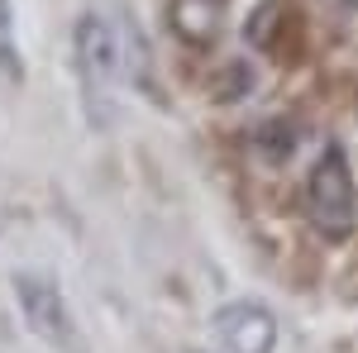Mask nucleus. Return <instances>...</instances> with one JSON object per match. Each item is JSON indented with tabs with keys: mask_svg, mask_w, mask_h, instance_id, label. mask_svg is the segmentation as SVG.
<instances>
[{
	"mask_svg": "<svg viewBox=\"0 0 358 353\" xmlns=\"http://www.w3.org/2000/svg\"><path fill=\"white\" fill-rule=\"evenodd\" d=\"M0 62H5L10 77L24 72V62L15 57V10H10V0H0Z\"/></svg>",
	"mask_w": 358,
	"mask_h": 353,
	"instance_id": "423d86ee",
	"label": "nucleus"
},
{
	"mask_svg": "<svg viewBox=\"0 0 358 353\" xmlns=\"http://www.w3.org/2000/svg\"><path fill=\"white\" fill-rule=\"evenodd\" d=\"M15 296H20V310H24L29 329L43 344H72V320H67V305H62L57 287L38 282V277H15Z\"/></svg>",
	"mask_w": 358,
	"mask_h": 353,
	"instance_id": "20e7f679",
	"label": "nucleus"
},
{
	"mask_svg": "<svg viewBox=\"0 0 358 353\" xmlns=\"http://www.w3.org/2000/svg\"><path fill=\"white\" fill-rule=\"evenodd\" d=\"M215 339L224 353H273L277 349V320L258 301H234L215 315Z\"/></svg>",
	"mask_w": 358,
	"mask_h": 353,
	"instance_id": "7ed1b4c3",
	"label": "nucleus"
},
{
	"mask_svg": "<svg viewBox=\"0 0 358 353\" xmlns=\"http://www.w3.org/2000/svg\"><path fill=\"white\" fill-rule=\"evenodd\" d=\"M72 57H77V77H82V96L91 110V124H110L115 110V82L124 72V43L106 15H82L77 34H72Z\"/></svg>",
	"mask_w": 358,
	"mask_h": 353,
	"instance_id": "f03ea898",
	"label": "nucleus"
},
{
	"mask_svg": "<svg viewBox=\"0 0 358 353\" xmlns=\"http://www.w3.org/2000/svg\"><path fill=\"white\" fill-rule=\"evenodd\" d=\"M167 20H172V34H182L187 43H210L215 38V10H210V0H172Z\"/></svg>",
	"mask_w": 358,
	"mask_h": 353,
	"instance_id": "39448f33",
	"label": "nucleus"
},
{
	"mask_svg": "<svg viewBox=\"0 0 358 353\" xmlns=\"http://www.w3.org/2000/svg\"><path fill=\"white\" fill-rule=\"evenodd\" d=\"M301 210L310 219V229L325 239V244H344L358 224V187H354V167H349V153L330 143L310 172H306L301 187Z\"/></svg>",
	"mask_w": 358,
	"mask_h": 353,
	"instance_id": "f257e3e1",
	"label": "nucleus"
}]
</instances>
